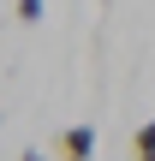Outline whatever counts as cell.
<instances>
[{
	"label": "cell",
	"mask_w": 155,
	"mask_h": 161,
	"mask_svg": "<svg viewBox=\"0 0 155 161\" xmlns=\"http://www.w3.org/2000/svg\"><path fill=\"white\" fill-rule=\"evenodd\" d=\"M60 161H96V125H66L60 131Z\"/></svg>",
	"instance_id": "cell-1"
},
{
	"label": "cell",
	"mask_w": 155,
	"mask_h": 161,
	"mask_svg": "<svg viewBox=\"0 0 155 161\" xmlns=\"http://www.w3.org/2000/svg\"><path fill=\"white\" fill-rule=\"evenodd\" d=\"M131 155H137V161H155V119H143V125H137V137H131Z\"/></svg>",
	"instance_id": "cell-2"
},
{
	"label": "cell",
	"mask_w": 155,
	"mask_h": 161,
	"mask_svg": "<svg viewBox=\"0 0 155 161\" xmlns=\"http://www.w3.org/2000/svg\"><path fill=\"white\" fill-rule=\"evenodd\" d=\"M12 12H18V24H42V18H48L42 0H12Z\"/></svg>",
	"instance_id": "cell-3"
},
{
	"label": "cell",
	"mask_w": 155,
	"mask_h": 161,
	"mask_svg": "<svg viewBox=\"0 0 155 161\" xmlns=\"http://www.w3.org/2000/svg\"><path fill=\"white\" fill-rule=\"evenodd\" d=\"M18 161H48V155H42V149H24V155H18Z\"/></svg>",
	"instance_id": "cell-4"
}]
</instances>
